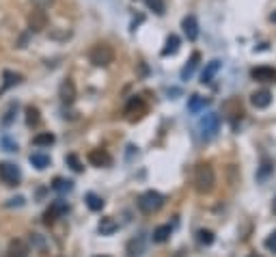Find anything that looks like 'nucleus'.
Returning a JSON list of instances; mask_svg holds the SVG:
<instances>
[{
	"instance_id": "nucleus-20",
	"label": "nucleus",
	"mask_w": 276,
	"mask_h": 257,
	"mask_svg": "<svg viewBox=\"0 0 276 257\" xmlns=\"http://www.w3.org/2000/svg\"><path fill=\"white\" fill-rule=\"evenodd\" d=\"M54 134L52 132H41L37 134V137L33 139V145H37V147H50V145H54Z\"/></svg>"
},
{
	"instance_id": "nucleus-12",
	"label": "nucleus",
	"mask_w": 276,
	"mask_h": 257,
	"mask_svg": "<svg viewBox=\"0 0 276 257\" xmlns=\"http://www.w3.org/2000/svg\"><path fill=\"white\" fill-rule=\"evenodd\" d=\"M181 28H184L186 37L190 41H194L199 37V22H197V18H194V16H186L184 22H181Z\"/></svg>"
},
{
	"instance_id": "nucleus-5",
	"label": "nucleus",
	"mask_w": 276,
	"mask_h": 257,
	"mask_svg": "<svg viewBox=\"0 0 276 257\" xmlns=\"http://www.w3.org/2000/svg\"><path fill=\"white\" fill-rule=\"evenodd\" d=\"M125 115L129 121H138L147 115V104H145L143 97H132L125 106Z\"/></svg>"
},
{
	"instance_id": "nucleus-32",
	"label": "nucleus",
	"mask_w": 276,
	"mask_h": 257,
	"mask_svg": "<svg viewBox=\"0 0 276 257\" xmlns=\"http://www.w3.org/2000/svg\"><path fill=\"white\" fill-rule=\"evenodd\" d=\"M35 7H39V9H48L50 5H54V0H31Z\"/></svg>"
},
{
	"instance_id": "nucleus-8",
	"label": "nucleus",
	"mask_w": 276,
	"mask_h": 257,
	"mask_svg": "<svg viewBox=\"0 0 276 257\" xmlns=\"http://www.w3.org/2000/svg\"><path fill=\"white\" fill-rule=\"evenodd\" d=\"M222 115L227 117V119H231V121L242 119V115H244V110H242V102H239L237 97L227 99V102L222 104Z\"/></svg>"
},
{
	"instance_id": "nucleus-25",
	"label": "nucleus",
	"mask_w": 276,
	"mask_h": 257,
	"mask_svg": "<svg viewBox=\"0 0 276 257\" xmlns=\"http://www.w3.org/2000/svg\"><path fill=\"white\" fill-rule=\"evenodd\" d=\"M86 205H89V208H91L93 212H99L101 208H104V201H101V199H99L97 195L89 192V195H86Z\"/></svg>"
},
{
	"instance_id": "nucleus-31",
	"label": "nucleus",
	"mask_w": 276,
	"mask_h": 257,
	"mask_svg": "<svg viewBox=\"0 0 276 257\" xmlns=\"http://www.w3.org/2000/svg\"><path fill=\"white\" fill-rule=\"evenodd\" d=\"M265 248H267V251H274L276 253V231L265 240Z\"/></svg>"
},
{
	"instance_id": "nucleus-7",
	"label": "nucleus",
	"mask_w": 276,
	"mask_h": 257,
	"mask_svg": "<svg viewBox=\"0 0 276 257\" xmlns=\"http://www.w3.org/2000/svg\"><path fill=\"white\" fill-rule=\"evenodd\" d=\"M218 127H220V117H218L216 112H207V115L201 119V130H203V137L205 139H212L218 132Z\"/></svg>"
},
{
	"instance_id": "nucleus-36",
	"label": "nucleus",
	"mask_w": 276,
	"mask_h": 257,
	"mask_svg": "<svg viewBox=\"0 0 276 257\" xmlns=\"http://www.w3.org/2000/svg\"><path fill=\"white\" fill-rule=\"evenodd\" d=\"M97 257H108V255H97Z\"/></svg>"
},
{
	"instance_id": "nucleus-30",
	"label": "nucleus",
	"mask_w": 276,
	"mask_h": 257,
	"mask_svg": "<svg viewBox=\"0 0 276 257\" xmlns=\"http://www.w3.org/2000/svg\"><path fill=\"white\" fill-rule=\"evenodd\" d=\"M201 106H205V99H201L199 95H192V99H190V110L192 112H197Z\"/></svg>"
},
{
	"instance_id": "nucleus-11",
	"label": "nucleus",
	"mask_w": 276,
	"mask_h": 257,
	"mask_svg": "<svg viewBox=\"0 0 276 257\" xmlns=\"http://www.w3.org/2000/svg\"><path fill=\"white\" fill-rule=\"evenodd\" d=\"M250 104L255 106V108H267V106L272 104V93L270 91H265V89L255 91V93L250 95Z\"/></svg>"
},
{
	"instance_id": "nucleus-14",
	"label": "nucleus",
	"mask_w": 276,
	"mask_h": 257,
	"mask_svg": "<svg viewBox=\"0 0 276 257\" xmlns=\"http://www.w3.org/2000/svg\"><path fill=\"white\" fill-rule=\"evenodd\" d=\"M67 212V203L65 201H54L52 205H50V210L43 214V218H46V223H54L59 216H63V214Z\"/></svg>"
},
{
	"instance_id": "nucleus-9",
	"label": "nucleus",
	"mask_w": 276,
	"mask_h": 257,
	"mask_svg": "<svg viewBox=\"0 0 276 257\" xmlns=\"http://www.w3.org/2000/svg\"><path fill=\"white\" fill-rule=\"evenodd\" d=\"M59 97H61L63 104H74V102H76L78 91H76L74 80H69V78H67V80L61 82V87H59Z\"/></svg>"
},
{
	"instance_id": "nucleus-22",
	"label": "nucleus",
	"mask_w": 276,
	"mask_h": 257,
	"mask_svg": "<svg viewBox=\"0 0 276 257\" xmlns=\"http://www.w3.org/2000/svg\"><path fill=\"white\" fill-rule=\"evenodd\" d=\"M22 80V76L20 74H13V71H5V84H3V89H0V93L7 89H11L13 84H18Z\"/></svg>"
},
{
	"instance_id": "nucleus-28",
	"label": "nucleus",
	"mask_w": 276,
	"mask_h": 257,
	"mask_svg": "<svg viewBox=\"0 0 276 257\" xmlns=\"http://www.w3.org/2000/svg\"><path fill=\"white\" fill-rule=\"evenodd\" d=\"M54 190H59V192H65V190H71V182L69 180H61V177H56L54 180Z\"/></svg>"
},
{
	"instance_id": "nucleus-34",
	"label": "nucleus",
	"mask_w": 276,
	"mask_h": 257,
	"mask_svg": "<svg viewBox=\"0 0 276 257\" xmlns=\"http://www.w3.org/2000/svg\"><path fill=\"white\" fill-rule=\"evenodd\" d=\"M270 20H272V22L276 24V11H274V13H272V16H270Z\"/></svg>"
},
{
	"instance_id": "nucleus-18",
	"label": "nucleus",
	"mask_w": 276,
	"mask_h": 257,
	"mask_svg": "<svg viewBox=\"0 0 276 257\" xmlns=\"http://www.w3.org/2000/svg\"><path fill=\"white\" fill-rule=\"evenodd\" d=\"M31 164H33V167H37L39 171L48 169L50 167V156L41 154V152H35V154H31Z\"/></svg>"
},
{
	"instance_id": "nucleus-16",
	"label": "nucleus",
	"mask_w": 276,
	"mask_h": 257,
	"mask_svg": "<svg viewBox=\"0 0 276 257\" xmlns=\"http://www.w3.org/2000/svg\"><path fill=\"white\" fill-rule=\"evenodd\" d=\"M7 257H28V244L24 240H13L9 244V255Z\"/></svg>"
},
{
	"instance_id": "nucleus-13",
	"label": "nucleus",
	"mask_w": 276,
	"mask_h": 257,
	"mask_svg": "<svg viewBox=\"0 0 276 257\" xmlns=\"http://www.w3.org/2000/svg\"><path fill=\"white\" fill-rule=\"evenodd\" d=\"M89 162L93 164V167H108V164L112 162L110 154L104 152V149H93V152L89 154Z\"/></svg>"
},
{
	"instance_id": "nucleus-10",
	"label": "nucleus",
	"mask_w": 276,
	"mask_h": 257,
	"mask_svg": "<svg viewBox=\"0 0 276 257\" xmlns=\"http://www.w3.org/2000/svg\"><path fill=\"white\" fill-rule=\"evenodd\" d=\"M252 80L257 82H276V69L274 67H257L250 71Z\"/></svg>"
},
{
	"instance_id": "nucleus-23",
	"label": "nucleus",
	"mask_w": 276,
	"mask_h": 257,
	"mask_svg": "<svg viewBox=\"0 0 276 257\" xmlns=\"http://www.w3.org/2000/svg\"><path fill=\"white\" fill-rule=\"evenodd\" d=\"M171 238V225H160L158 229L154 231V240L156 242H166Z\"/></svg>"
},
{
	"instance_id": "nucleus-21",
	"label": "nucleus",
	"mask_w": 276,
	"mask_h": 257,
	"mask_svg": "<svg viewBox=\"0 0 276 257\" xmlns=\"http://www.w3.org/2000/svg\"><path fill=\"white\" fill-rule=\"evenodd\" d=\"M177 50H179V37H177V35H171V37L166 39V48L162 50V54L169 56V54H175Z\"/></svg>"
},
{
	"instance_id": "nucleus-35",
	"label": "nucleus",
	"mask_w": 276,
	"mask_h": 257,
	"mask_svg": "<svg viewBox=\"0 0 276 257\" xmlns=\"http://www.w3.org/2000/svg\"><path fill=\"white\" fill-rule=\"evenodd\" d=\"M272 210H274V214H276V197H274V201H272Z\"/></svg>"
},
{
	"instance_id": "nucleus-6",
	"label": "nucleus",
	"mask_w": 276,
	"mask_h": 257,
	"mask_svg": "<svg viewBox=\"0 0 276 257\" xmlns=\"http://www.w3.org/2000/svg\"><path fill=\"white\" fill-rule=\"evenodd\" d=\"M28 28H31L33 33H41V31H46L48 28V13L43 11V9H35L28 13Z\"/></svg>"
},
{
	"instance_id": "nucleus-17",
	"label": "nucleus",
	"mask_w": 276,
	"mask_h": 257,
	"mask_svg": "<svg viewBox=\"0 0 276 257\" xmlns=\"http://www.w3.org/2000/svg\"><path fill=\"white\" fill-rule=\"evenodd\" d=\"M199 61H201V54L199 52H192V56H190V61H188V65L181 69V78L184 80H188L192 74H194V69H197V65H199Z\"/></svg>"
},
{
	"instance_id": "nucleus-2",
	"label": "nucleus",
	"mask_w": 276,
	"mask_h": 257,
	"mask_svg": "<svg viewBox=\"0 0 276 257\" xmlns=\"http://www.w3.org/2000/svg\"><path fill=\"white\" fill-rule=\"evenodd\" d=\"M89 61L93 63L95 67H108L110 63L114 61V50L110 44H95L89 50Z\"/></svg>"
},
{
	"instance_id": "nucleus-1",
	"label": "nucleus",
	"mask_w": 276,
	"mask_h": 257,
	"mask_svg": "<svg viewBox=\"0 0 276 257\" xmlns=\"http://www.w3.org/2000/svg\"><path fill=\"white\" fill-rule=\"evenodd\" d=\"M216 186V171L212 164L201 162L194 169V188H197L199 195H209Z\"/></svg>"
},
{
	"instance_id": "nucleus-27",
	"label": "nucleus",
	"mask_w": 276,
	"mask_h": 257,
	"mask_svg": "<svg viewBox=\"0 0 276 257\" xmlns=\"http://www.w3.org/2000/svg\"><path fill=\"white\" fill-rule=\"evenodd\" d=\"M199 242H201V244H205V246H209L214 242V233L209 229H201L199 231Z\"/></svg>"
},
{
	"instance_id": "nucleus-3",
	"label": "nucleus",
	"mask_w": 276,
	"mask_h": 257,
	"mask_svg": "<svg viewBox=\"0 0 276 257\" xmlns=\"http://www.w3.org/2000/svg\"><path fill=\"white\" fill-rule=\"evenodd\" d=\"M162 205H164V197L156 190L143 192L141 199H138V208H141L145 214H154V212H158L160 208H162Z\"/></svg>"
},
{
	"instance_id": "nucleus-29",
	"label": "nucleus",
	"mask_w": 276,
	"mask_h": 257,
	"mask_svg": "<svg viewBox=\"0 0 276 257\" xmlns=\"http://www.w3.org/2000/svg\"><path fill=\"white\" fill-rule=\"evenodd\" d=\"M67 164H71V169H74L76 173H80V171H82V162L78 160L76 154H69V156H67Z\"/></svg>"
},
{
	"instance_id": "nucleus-33",
	"label": "nucleus",
	"mask_w": 276,
	"mask_h": 257,
	"mask_svg": "<svg viewBox=\"0 0 276 257\" xmlns=\"http://www.w3.org/2000/svg\"><path fill=\"white\" fill-rule=\"evenodd\" d=\"M272 171V164H270V160H263V164H261V173H259V177H265L267 173Z\"/></svg>"
},
{
	"instance_id": "nucleus-4",
	"label": "nucleus",
	"mask_w": 276,
	"mask_h": 257,
	"mask_svg": "<svg viewBox=\"0 0 276 257\" xmlns=\"http://www.w3.org/2000/svg\"><path fill=\"white\" fill-rule=\"evenodd\" d=\"M22 180V173H20V167L13 162H0V182L5 186H18Z\"/></svg>"
},
{
	"instance_id": "nucleus-19",
	"label": "nucleus",
	"mask_w": 276,
	"mask_h": 257,
	"mask_svg": "<svg viewBox=\"0 0 276 257\" xmlns=\"http://www.w3.org/2000/svg\"><path fill=\"white\" fill-rule=\"evenodd\" d=\"M119 229V223L114 218H101V223H99V233L101 235H110Z\"/></svg>"
},
{
	"instance_id": "nucleus-24",
	"label": "nucleus",
	"mask_w": 276,
	"mask_h": 257,
	"mask_svg": "<svg viewBox=\"0 0 276 257\" xmlns=\"http://www.w3.org/2000/svg\"><path fill=\"white\" fill-rule=\"evenodd\" d=\"M39 121H41L39 110L35 108V106H28V108H26V123L28 125H39Z\"/></svg>"
},
{
	"instance_id": "nucleus-15",
	"label": "nucleus",
	"mask_w": 276,
	"mask_h": 257,
	"mask_svg": "<svg viewBox=\"0 0 276 257\" xmlns=\"http://www.w3.org/2000/svg\"><path fill=\"white\" fill-rule=\"evenodd\" d=\"M218 69H220V61H209L207 65H205V69H203V74H201V82L203 84H209L216 78Z\"/></svg>"
},
{
	"instance_id": "nucleus-26",
	"label": "nucleus",
	"mask_w": 276,
	"mask_h": 257,
	"mask_svg": "<svg viewBox=\"0 0 276 257\" xmlns=\"http://www.w3.org/2000/svg\"><path fill=\"white\" fill-rule=\"evenodd\" d=\"M145 5H147L154 13H158V16L164 13V0H145Z\"/></svg>"
}]
</instances>
